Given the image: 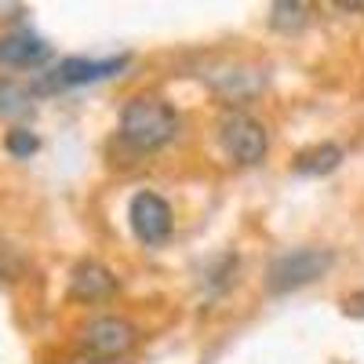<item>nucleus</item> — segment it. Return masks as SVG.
<instances>
[{
  "instance_id": "7ed1b4c3",
  "label": "nucleus",
  "mask_w": 364,
  "mask_h": 364,
  "mask_svg": "<svg viewBox=\"0 0 364 364\" xmlns=\"http://www.w3.org/2000/svg\"><path fill=\"white\" fill-rule=\"evenodd\" d=\"M219 146L233 164H259L269 149V132L252 113H230L219 124Z\"/></svg>"
},
{
  "instance_id": "f03ea898",
  "label": "nucleus",
  "mask_w": 364,
  "mask_h": 364,
  "mask_svg": "<svg viewBox=\"0 0 364 364\" xmlns=\"http://www.w3.org/2000/svg\"><path fill=\"white\" fill-rule=\"evenodd\" d=\"M124 66H128V55H113V58H63L55 70H48V73L33 84V91H41V95H51V91L84 87V84L117 77Z\"/></svg>"
},
{
  "instance_id": "1a4fd4ad",
  "label": "nucleus",
  "mask_w": 364,
  "mask_h": 364,
  "mask_svg": "<svg viewBox=\"0 0 364 364\" xmlns=\"http://www.w3.org/2000/svg\"><path fill=\"white\" fill-rule=\"evenodd\" d=\"M343 164V149L336 142H317V146H306L295 154V164L291 171L295 175H306V178H317V175H328Z\"/></svg>"
},
{
  "instance_id": "423d86ee",
  "label": "nucleus",
  "mask_w": 364,
  "mask_h": 364,
  "mask_svg": "<svg viewBox=\"0 0 364 364\" xmlns=\"http://www.w3.org/2000/svg\"><path fill=\"white\" fill-rule=\"evenodd\" d=\"M128 223H132V233L142 240L146 248H157V245H164V240L171 237V230H175V211H171V204L161 193L142 190L128 204Z\"/></svg>"
},
{
  "instance_id": "9d476101",
  "label": "nucleus",
  "mask_w": 364,
  "mask_h": 364,
  "mask_svg": "<svg viewBox=\"0 0 364 364\" xmlns=\"http://www.w3.org/2000/svg\"><path fill=\"white\" fill-rule=\"evenodd\" d=\"M33 113V91L18 80H0V117H29Z\"/></svg>"
},
{
  "instance_id": "20e7f679",
  "label": "nucleus",
  "mask_w": 364,
  "mask_h": 364,
  "mask_svg": "<svg viewBox=\"0 0 364 364\" xmlns=\"http://www.w3.org/2000/svg\"><path fill=\"white\" fill-rule=\"evenodd\" d=\"M331 266V252L324 248H299V252H288L281 255L266 269V288L273 295H284V291H295V288H306L314 284L321 273Z\"/></svg>"
},
{
  "instance_id": "f257e3e1",
  "label": "nucleus",
  "mask_w": 364,
  "mask_h": 364,
  "mask_svg": "<svg viewBox=\"0 0 364 364\" xmlns=\"http://www.w3.org/2000/svg\"><path fill=\"white\" fill-rule=\"evenodd\" d=\"M178 135V113L171 102L157 95H139L120 109V139H124L135 154H154L164 149Z\"/></svg>"
},
{
  "instance_id": "f8f14e48",
  "label": "nucleus",
  "mask_w": 364,
  "mask_h": 364,
  "mask_svg": "<svg viewBox=\"0 0 364 364\" xmlns=\"http://www.w3.org/2000/svg\"><path fill=\"white\" fill-rule=\"evenodd\" d=\"M4 149L11 157H18V161H26V157H33L37 149H41V139L29 132V128H11L8 132V139H4Z\"/></svg>"
},
{
  "instance_id": "6e6552de",
  "label": "nucleus",
  "mask_w": 364,
  "mask_h": 364,
  "mask_svg": "<svg viewBox=\"0 0 364 364\" xmlns=\"http://www.w3.org/2000/svg\"><path fill=\"white\" fill-rule=\"evenodd\" d=\"M51 58V44L29 29H15V33L0 37V66L8 70H33Z\"/></svg>"
},
{
  "instance_id": "9b49d317",
  "label": "nucleus",
  "mask_w": 364,
  "mask_h": 364,
  "mask_svg": "<svg viewBox=\"0 0 364 364\" xmlns=\"http://www.w3.org/2000/svg\"><path fill=\"white\" fill-rule=\"evenodd\" d=\"M310 22V4H295V0H277L269 8V26L281 33H299Z\"/></svg>"
},
{
  "instance_id": "ddd939ff",
  "label": "nucleus",
  "mask_w": 364,
  "mask_h": 364,
  "mask_svg": "<svg viewBox=\"0 0 364 364\" xmlns=\"http://www.w3.org/2000/svg\"><path fill=\"white\" fill-rule=\"evenodd\" d=\"M343 310H346L350 317H357V321H364V288L343 299Z\"/></svg>"
},
{
  "instance_id": "0eeeda50",
  "label": "nucleus",
  "mask_w": 364,
  "mask_h": 364,
  "mask_svg": "<svg viewBox=\"0 0 364 364\" xmlns=\"http://www.w3.org/2000/svg\"><path fill=\"white\" fill-rule=\"evenodd\" d=\"M117 288H120L117 273L95 259H80L70 273V299L77 302H106L117 295Z\"/></svg>"
},
{
  "instance_id": "39448f33",
  "label": "nucleus",
  "mask_w": 364,
  "mask_h": 364,
  "mask_svg": "<svg viewBox=\"0 0 364 364\" xmlns=\"http://www.w3.org/2000/svg\"><path fill=\"white\" fill-rule=\"evenodd\" d=\"M139 343V331L124 317H95L80 328V353L87 360H117Z\"/></svg>"
}]
</instances>
